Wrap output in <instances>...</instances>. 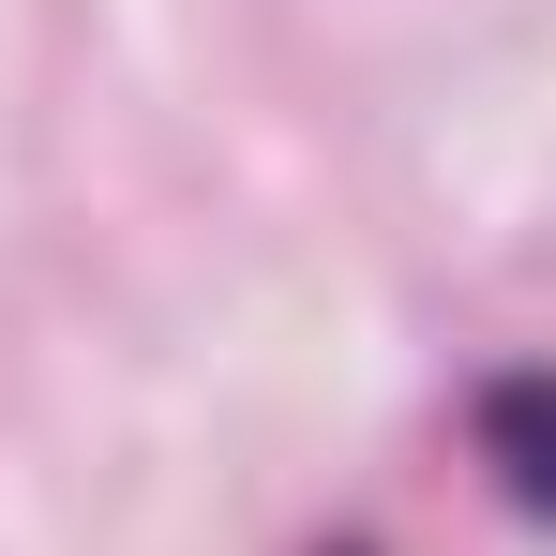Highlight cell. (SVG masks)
Instances as JSON below:
<instances>
[{"label":"cell","instance_id":"obj_1","mask_svg":"<svg viewBox=\"0 0 556 556\" xmlns=\"http://www.w3.org/2000/svg\"><path fill=\"white\" fill-rule=\"evenodd\" d=\"M466 452L496 466V496H511V511H542V527H556V362L481 376V406H466Z\"/></svg>","mask_w":556,"mask_h":556},{"label":"cell","instance_id":"obj_2","mask_svg":"<svg viewBox=\"0 0 556 556\" xmlns=\"http://www.w3.org/2000/svg\"><path fill=\"white\" fill-rule=\"evenodd\" d=\"M346 556H362V542H346Z\"/></svg>","mask_w":556,"mask_h":556}]
</instances>
